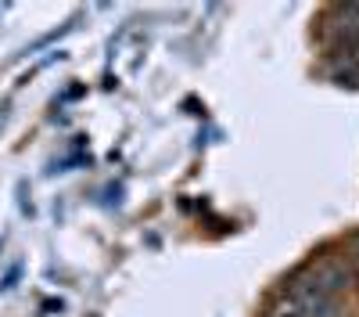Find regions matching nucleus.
I'll return each instance as SVG.
<instances>
[{
    "label": "nucleus",
    "mask_w": 359,
    "mask_h": 317,
    "mask_svg": "<svg viewBox=\"0 0 359 317\" xmlns=\"http://www.w3.org/2000/svg\"><path fill=\"white\" fill-rule=\"evenodd\" d=\"M15 278H18V264H15V267H11V271L4 274V281H0V292H8V288L15 285Z\"/></svg>",
    "instance_id": "obj_2"
},
{
    "label": "nucleus",
    "mask_w": 359,
    "mask_h": 317,
    "mask_svg": "<svg viewBox=\"0 0 359 317\" xmlns=\"http://www.w3.org/2000/svg\"><path fill=\"white\" fill-rule=\"evenodd\" d=\"M345 259H348V271H352V278L359 281V238L348 245V252H345Z\"/></svg>",
    "instance_id": "obj_1"
}]
</instances>
